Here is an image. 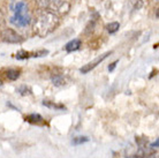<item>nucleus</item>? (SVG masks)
I'll return each instance as SVG.
<instances>
[{"mask_svg":"<svg viewBox=\"0 0 159 158\" xmlns=\"http://www.w3.org/2000/svg\"><path fill=\"white\" fill-rule=\"evenodd\" d=\"M143 2H144V0H138V4H136V5H135V7H134V9H135V11H137V9H140V8L142 7V5H143Z\"/></svg>","mask_w":159,"mask_h":158,"instance_id":"17","label":"nucleus"},{"mask_svg":"<svg viewBox=\"0 0 159 158\" xmlns=\"http://www.w3.org/2000/svg\"><path fill=\"white\" fill-rule=\"evenodd\" d=\"M111 53H112V51H110V52H106L105 54H103L102 57L97 58L95 61H92V62H89V64L84 65L83 67H81V68H80V72H81L82 74H87V73H89L90 70H92L95 67H97V65H98V64H100L103 60H105L106 58H107V57H108Z\"/></svg>","mask_w":159,"mask_h":158,"instance_id":"5","label":"nucleus"},{"mask_svg":"<svg viewBox=\"0 0 159 158\" xmlns=\"http://www.w3.org/2000/svg\"><path fill=\"white\" fill-rule=\"evenodd\" d=\"M43 105L49 107V108H54V110H65L66 108L62 104H57V103L50 102V101H44L43 102Z\"/></svg>","mask_w":159,"mask_h":158,"instance_id":"8","label":"nucleus"},{"mask_svg":"<svg viewBox=\"0 0 159 158\" xmlns=\"http://www.w3.org/2000/svg\"><path fill=\"white\" fill-rule=\"evenodd\" d=\"M11 11L14 12V15L9 19V22L12 24L19 28H23L30 23L31 16L29 15L28 6L24 1L20 0V1H16L14 5H11Z\"/></svg>","mask_w":159,"mask_h":158,"instance_id":"2","label":"nucleus"},{"mask_svg":"<svg viewBox=\"0 0 159 158\" xmlns=\"http://www.w3.org/2000/svg\"><path fill=\"white\" fill-rule=\"evenodd\" d=\"M60 21L55 13H53L49 9H40L35 22V30L36 34L40 37H45L50 35L53 30L59 26Z\"/></svg>","mask_w":159,"mask_h":158,"instance_id":"1","label":"nucleus"},{"mask_svg":"<svg viewBox=\"0 0 159 158\" xmlns=\"http://www.w3.org/2000/svg\"><path fill=\"white\" fill-rule=\"evenodd\" d=\"M19 92H21V95H29V93L31 92V90H30V89H29L28 87L23 85V87L19 88Z\"/></svg>","mask_w":159,"mask_h":158,"instance_id":"15","label":"nucleus"},{"mask_svg":"<svg viewBox=\"0 0 159 158\" xmlns=\"http://www.w3.org/2000/svg\"><path fill=\"white\" fill-rule=\"evenodd\" d=\"M89 141H90V139L88 136H77V137H74L73 139L72 143L74 145H80V144H83V143H87Z\"/></svg>","mask_w":159,"mask_h":158,"instance_id":"10","label":"nucleus"},{"mask_svg":"<svg viewBox=\"0 0 159 158\" xmlns=\"http://www.w3.org/2000/svg\"><path fill=\"white\" fill-rule=\"evenodd\" d=\"M118 62H119L118 60H115L114 62H112V64L108 66V72H113V70H114V68H115V67H117V65H118Z\"/></svg>","mask_w":159,"mask_h":158,"instance_id":"16","label":"nucleus"},{"mask_svg":"<svg viewBox=\"0 0 159 158\" xmlns=\"http://www.w3.org/2000/svg\"><path fill=\"white\" fill-rule=\"evenodd\" d=\"M6 75H7V78L9 80L15 81V80L19 79V76H20V70L14 69V68H11V69H8V70L6 72Z\"/></svg>","mask_w":159,"mask_h":158,"instance_id":"9","label":"nucleus"},{"mask_svg":"<svg viewBox=\"0 0 159 158\" xmlns=\"http://www.w3.org/2000/svg\"><path fill=\"white\" fill-rule=\"evenodd\" d=\"M26 120L31 122V124H37V125H40V124H44V119L43 117L38 114V113H32V114H29L26 117Z\"/></svg>","mask_w":159,"mask_h":158,"instance_id":"7","label":"nucleus"},{"mask_svg":"<svg viewBox=\"0 0 159 158\" xmlns=\"http://www.w3.org/2000/svg\"><path fill=\"white\" fill-rule=\"evenodd\" d=\"M1 85H2V82H1V81H0V87H1Z\"/></svg>","mask_w":159,"mask_h":158,"instance_id":"19","label":"nucleus"},{"mask_svg":"<svg viewBox=\"0 0 159 158\" xmlns=\"http://www.w3.org/2000/svg\"><path fill=\"white\" fill-rule=\"evenodd\" d=\"M39 6L44 9H49L53 13L66 14L69 11V4L64 0H37Z\"/></svg>","mask_w":159,"mask_h":158,"instance_id":"3","label":"nucleus"},{"mask_svg":"<svg viewBox=\"0 0 159 158\" xmlns=\"http://www.w3.org/2000/svg\"><path fill=\"white\" fill-rule=\"evenodd\" d=\"M46 54H49V51L47 50H42V51H37V52L35 53H30V57H43V55H46Z\"/></svg>","mask_w":159,"mask_h":158,"instance_id":"14","label":"nucleus"},{"mask_svg":"<svg viewBox=\"0 0 159 158\" xmlns=\"http://www.w3.org/2000/svg\"><path fill=\"white\" fill-rule=\"evenodd\" d=\"M52 82H53V84L57 85V87H61V85L66 84V80H65V78H64L62 75H57V76H54L52 79Z\"/></svg>","mask_w":159,"mask_h":158,"instance_id":"12","label":"nucleus"},{"mask_svg":"<svg viewBox=\"0 0 159 158\" xmlns=\"http://www.w3.org/2000/svg\"><path fill=\"white\" fill-rule=\"evenodd\" d=\"M151 147H152V148H155V147L158 148V140H156V142H153V143L151 144Z\"/></svg>","mask_w":159,"mask_h":158,"instance_id":"18","label":"nucleus"},{"mask_svg":"<svg viewBox=\"0 0 159 158\" xmlns=\"http://www.w3.org/2000/svg\"><path fill=\"white\" fill-rule=\"evenodd\" d=\"M105 28H106V30H107L110 34H114V32H117V31L119 30L120 24L118 23V22H111V23H108Z\"/></svg>","mask_w":159,"mask_h":158,"instance_id":"11","label":"nucleus"},{"mask_svg":"<svg viewBox=\"0 0 159 158\" xmlns=\"http://www.w3.org/2000/svg\"><path fill=\"white\" fill-rule=\"evenodd\" d=\"M1 37H2V40L5 42H7V43H21L23 40V38L17 32H15L13 29H9V28L5 29L1 32Z\"/></svg>","mask_w":159,"mask_h":158,"instance_id":"4","label":"nucleus"},{"mask_svg":"<svg viewBox=\"0 0 159 158\" xmlns=\"http://www.w3.org/2000/svg\"><path fill=\"white\" fill-rule=\"evenodd\" d=\"M16 59L17 60H24V59H28L30 57V52H26L24 50H20L19 52L16 53Z\"/></svg>","mask_w":159,"mask_h":158,"instance_id":"13","label":"nucleus"},{"mask_svg":"<svg viewBox=\"0 0 159 158\" xmlns=\"http://www.w3.org/2000/svg\"><path fill=\"white\" fill-rule=\"evenodd\" d=\"M82 46V42L80 40H73L70 42H68L65 46L67 52H74V51H77L80 50V47Z\"/></svg>","mask_w":159,"mask_h":158,"instance_id":"6","label":"nucleus"}]
</instances>
